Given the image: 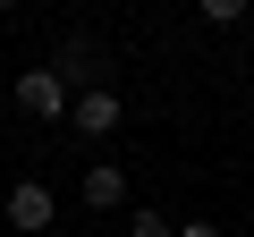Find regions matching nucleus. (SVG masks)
<instances>
[{"label": "nucleus", "instance_id": "nucleus-1", "mask_svg": "<svg viewBox=\"0 0 254 237\" xmlns=\"http://www.w3.org/2000/svg\"><path fill=\"white\" fill-rule=\"evenodd\" d=\"M17 110L26 118H68V85H60V68H17Z\"/></svg>", "mask_w": 254, "mask_h": 237}, {"label": "nucleus", "instance_id": "nucleus-2", "mask_svg": "<svg viewBox=\"0 0 254 237\" xmlns=\"http://www.w3.org/2000/svg\"><path fill=\"white\" fill-rule=\"evenodd\" d=\"M0 212H9V229H26V237H34V229H51V220H60V195H51L43 178H17Z\"/></svg>", "mask_w": 254, "mask_h": 237}, {"label": "nucleus", "instance_id": "nucleus-3", "mask_svg": "<svg viewBox=\"0 0 254 237\" xmlns=\"http://www.w3.org/2000/svg\"><path fill=\"white\" fill-rule=\"evenodd\" d=\"M68 118H76V127H85V136H110V127H119V118H127V110H119V93H110V85H85V93L68 102Z\"/></svg>", "mask_w": 254, "mask_h": 237}, {"label": "nucleus", "instance_id": "nucleus-4", "mask_svg": "<svg viewBox=\"0 0 254 237\" xmlns=\"http://www.w3.org/2000/svg\"><path fill=\"white\" fill-rule=\"evenodd\" d=\"M110 203H127V170L119 161H93L85 170V212H110Z\"/></svg>", "mask_w": 254, "mask_h": 237}, {"label": "nucleus", "instance_id": "nucleus-5", "mask_svg": "<svg viewBox=\"0 0 254 237\" xmlns=\"http://www.w3.org/2000/svg\"><path fill=\"white\" fill-rule=\"evenodd\" d=\"M127 237H178V220H170V212H161V203H144V212H136V220H127Z\"/></svg>", "mask_w": 254, "mask_h": 237}, {"label": "nucleus", "instance_id": "nucleus-6", "mask_svg": "<svg viewBox=\"0 0 254 237\" xmlns=\"http://www.w3.org/2000/svg\"><path fill=\"white\" fill-rule=\"evenodd\" d=\"M195 17H203V26H237V17H246V0H203Z\"/></svg>", "mask_w": 254, "mask_h": 237}, {"label": "nucleus", "instance_id": "nucleus-7", "mask_svg": "<svg viewBox=\"0 0 254 237\" xmlns=\"http://www.w3.org/2000/svg\"><path fill=\"white\" fill-rule=\"evenodd\" d=\"M178 237H220V229H212V220H187V229H178Z\"/></svg>", "mask_w": 254, "mask_h": 237}]
</instances>
